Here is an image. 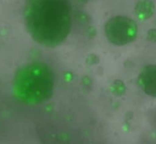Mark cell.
<instances>
[{"label":"cell","mask_w":156,"mask_h":144,"mask_svg":"<svg viewBox=\"0 0 156 144\" xmlns=\"http://www.w3.org/2000/svg\"><path fill=\"white\" fill-rule=\"evenodd\" d=\"M24 19L34 41L55 47L64 41L71 29L69 0H25Z\"/></svg>","instance_id":"6da1fadb"},{"label":"cell","mask_w":156,"mask_h":144,"mask_svg":"<svg viewBox=\"0 0 156 144\" xmlns=\"http://www.w3.org/2000/svg\"><path fill=\"white\" fill-rule=\"evenodd\" d=\"M55 88V75L49 66L33 62L19 67L13 79L14 95L24 104L33 105L47 101Z\"/></svg>","instance_id":"7a4b0ae2"},{"label":"cell","mask_w":156,"mask_h":144,"mask_svg":"<svg viewBox=\"0 0 156 144\" xmlns=\"http://www.w3.org/2000/svg\"><path fill=\"white\" fill-rule=\"evenodd\" d=\"M104 30L109 41L116 46H124L131 43L138 34L136 22L124 15H116L109 19Z\"/></svg>","instance_id":"3957f363"},{"label":"cell","mask_w":156,"mask_h":144,"mask_svg":"<svg viewBox=\"0 0 156 144\" xmlns=\"http://www.w3.org/2000/svg\"><path fill=\"white\" fill-rule=\"evenodd\" d=\"M137 83L145 94L156 98V65L144 67L138 76Z\"/></svg>","instance_id":"277c9868"},{"label":"cell","mask_w":156,"mask_h":144,"mask_svg":"<svg viewBox=\"0 0 156 144\" xmlns=\"http://www.w3.org/2000/svg\"><path fill=\"white\" fill-rule=\"evenodd\" d=\"M154 4L151 0H139L135 6V12L140 20H146L152 16L154 11Z\"/></svg>","instance_id":"5b68a950"},{"label":"cell","mask_w":156,"mask_h":144,"mask_svg":"<svg viewBox=\"0 0 156 144\" xmlns=\"http://www.w3.org/2000/svg\"><path fill=\"white\" fill-rule=\"evenodd\" d=\"M112 92L115 94L116 95H121L125 91V85L123 82L120 80H116L113 82L112 85Z\"/></svg>","instance_id":"8992f818"},{"label":"cell","mask_w":156,"mask_h":144,"mask_svg":"<svg viewBox=\"0 0 156 144\" xmlns=\"http://www.w3.org/2000/svg\"><path fill=\"white\" fill-rule=\"evenodd\" d=\"M147 39L150 41L156 42V29H151L148 31Z\"/></svg>","instance_id":"52a82bcc"},{"label":"cell","mask_w":156,"mask_h":144,"mask_svg":"<svg viewBox=\"0 0 156 144\" xmlns=\"http://www.w3.org/2000/svg\"><path fill=\"white\" fill-rule=\"evenodd\" d=\"M76 2H79V3H84L85 2H87V0H76Z\"/></svg>","instance_id":"ba28073f"}]
</instances>
